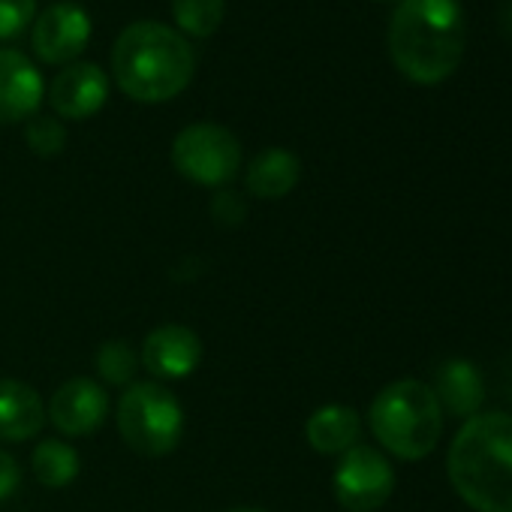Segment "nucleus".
<instances>
[{
	"label": "nucleus",
	"instance_id": "423d86ee",
	"mask_svg": "<svg viewBox=\"0 0 512 512\" xmlns=\"http://www.w3.org/2000/svg\"><path fill=\"white\" fill-rule=\"evenodd\" d=\"M172 166L199 187H223L241 169V145L220 124H190L172 142Z\"/></svg>",
	"mask_w": 512,
	"mask_h": 512
},
{
	"label": "nucleus",
	"instance_id": "412c9836",
	"mask_svg": "<svg viewBox=\"0 0 512 512\" xmlns=\"http://www.w3.org/2000/svg\"><path fill=\"white\" fill-rule=\"evenodd\" d=\"M37 0H0V40H16L34 25Z\"/></svg>",
	"mask_w": 512,
	"mask_h": 512
},
{
	"label": "nucleus",
	"instance_id": "9d476101",
	"mask_svg": "<svg viewBox=\"0 0 512 512\" xmlns=\"http://www.w3.org/2000/svg\"><path fill=\"white\" fill-rule=\"evenodd\" d=\"M109 100V76L88 61L67 64L49 88V103L58 118L85 121L94 118Z\"/></svg>",
	"mask_w": 512,
	"mask_h": 512
},
{
	"label": "nucleus",
	"instance_id": "f257e3e1",
	"mask_svg": "<svg viewBox=\"0 0 512 512\" xmlns=\"http://www.w3.org/2000/svg\"><path fill=\"white\" fill-rule=\"evenodd\" d=\"M467 46V22L458 0H401L389 22L395 70L416 85L446 82Z\"/></svg>",
	"mask_w": 512,
	"mask_h": 512
},
{
	"label": "nucleus",
	"instance_id": "f8f14e48",
	"mask_svg": "<svg viewBox=\"0 0 512 512\" xmlns=\"http://www.w3.org/2000/svg\"><path fill=\"white\" fill-rule=\"evenodd\" d=\"M46 97V82L28 55L0 49V124L31 121Z\"/></svg>",
	"mask_w": 512,
	"mask_h": 512
},
{
	"label": "nucleus",
	"instance_id": "39448f33",
	"mask_svg": "<svg viewBox=\"0 0 512 512\" xmlns=\"http://www.w3.org/2000/svg\"><path fill=\"white\" fill-rule=\"evenodd\" d=\"M121 440L145 455V458H163L169 455L184 434V410L181 401L166 389L163 383H130L118 401L115 413Z\"/></svg>",
	"mask_w": 512,
	"mask_h": 512
},
{
	"label": "nucleus",
	"instance_id": "6e6552de",
	"mask_svg": "<svg viewBox=\"0 0 512 512\" xmlns=\"http://www.w3.org/2000/svg\"><path fill=\"white\" fill-rule=\"evenodd\" d=\"M91 19L76 4H52L46 7L31 28V46L43 64L67 67L88 49Z\"/></svg>",
	"mask_w": 512,
	"mask_h": 512
},
{
	"label": "nucleus",
	"instance_id": "4468645a",
	"mask_svg": "<svg viewBox=\"0 0 512 512\" xmlns=\"http://www.w3.org/2000/svg\"><path fill=\"white\" fill-rule=\"evenodd\" d=\"M46 401L22 380H0V443H22L43 431Z\"/></svg>",
	"mask_w": 512,
	"mask_h": 512
},
{
	"label": "nucleus",
	"instance_id": "2eb2a0df",
	"mask_svg": "<svg viewBox=\"0 0 512 512\" xmlns=\"http://www.w3.org/2000/svg\"><path fill=\"white\" fill-rule=\"evenodd\" d=\"M302 178V163L287 148H266L244 169V187L256 199H284L296 190Z\"/></svg>",
	"mask_w": 512,
	"mask_h": 512
},
{
	"label": "nucleus",
	"instance_id": "a211bd4d",
	"mask_svg": "<svg viewBox=\"0 0 512 512\" xmlns=\"http://www.w3.org/2000/svg\"><path fill=\"white\" fill-rule=\"evenodd\" d=\"M226 13V0H172V19L178 25V34H187L193 40H208L220 25Z\"/></svg>",
	"mask_w": 512,
	"mask_h": 512
},
{
	"label": "nucleus",
	"instance_id": "b1692460",
	"mask_svg": "<svg viewBox=\"0 0 512 512\" xmlns=\"http://www.w3.org/2000/svg\"><path fill=\"white\" fill-rule=\"evenodd\" d=\"M503 31L512 37V0H509V7L503 10Z\"/></svg>",
	"mask_w": 512,
	"mask_h": 512
},
{
	"label": "nucleus",
	"instance_id": "393cba45",
	"mask_svg": "<svg viewBox=\"0 0 512 512\" xmlns=\"http://www.w3.org/2000/svg\"><path fill=\"white\" fill-rule=\"evenodd\" d=\"M226 512H266V509H256V506H235V509H226Z\"/></svg>",
	"mask_w": 512,
	"mask_h": 512
},
{
	"label": "nucleus",
	"instance_id": "f03ea898",
	"mask_svg": "<svg viewBox=\"0 0 512 512\" xmlns=\"http://www.w3.org/2000/svg\"><path fill=\"white\" fill-rule=\"evenodd\" d=\"M446 473L476 512H512V413H476L449 446Z\"/></svg>",
	"mask_w": 512,
	"mask_h": 512
},
{
	"label": "nucleus",
	"instance_id": "5701e85b",
	"mask_svg": "<svg viewBox=\"0 0 512 512\" xmlns=\"http://www.w3.org/2000/svg\"><path fill=\"white\" fill-rule=\"evenodd\" d=\"M19 482H22V467H19V461H16L7 449H0V500L13 497L16 488H19Z\"/></svg>",
	"mask_w": 512,
	"mask_h": 512
},
{
	"label": "nucleus",
	"instance_id": "4be33fe9",
	"mask_svg": "<svg viewBox=\"0 0 512 512\" xmlns=\"http://www.w3.org/2000/svg\"><path fill=\"white\" fill-rule=\"evenodd\" d=\"M211 214H214V220H217V223H223V226H235V223H241V220H244L247 205L241 202V196H238V193H232V190H220V193L211 199Z\"/></svg>",
	"mask_w": 512,
	"mask_h": 512
},
{
	"label": "nucleus",
	"instance_id": "7ed1b4c3",
	"mask_svg": "<svg viewBox=\"0 0 512 512\" xmlns=\"http://www.w3.org/2000/svg\"><path fill=\"white\" fill-rule=\"evenodd\" d=\"M112 76L136 103H166L196 76V55L184 34L160 22H136L112 49Z\"/></svg>",
	"mask_w": 512,
	"mask_h": 512
},
{
	"label": "nucleus",
	"instance_id": "1a4fd4ad",
	"mask_svg": "<svg viewBox=\"0 0 512 512\" xmlns=\"http://www.w3.org/2000/svg\"><path fill=\"white\" fill-rule=\"evenodd\" d=\"M109 416V395L91 377L61 383L46 404V419L67 437H91Z\"/></svg>",
	"mask_w": 512,
	"mask_h": 512
},
{
	"label": "nucleus",
	"instance_id": "9b49d317",
	"mask_svg": "<svg viewBox=\"0 0 512 512\" xmlns=\"http://www.w3.org/2000/svg\"><path fill=\"white\" fill-rule=\"evenodd\" d=\"M199 362H202L199 335L178 323L157 326L154 332H148L139 353V365L157 380H184L199 368Z\"/></svg>",
	"mask_w": 512,
	"mask_h": 512
},
{
	"label": "nucleus",
	"instance_id": "6ab92c4d",
	"mask_svg": "<svg viewBox=\"0 0 512 512\" xmlns=\"http://www.w3.org/2000/svg\"><path fill=\"white\" fill-rule=\"evenodd\" d=\"M97 371L109 386H130L139 365V353L127 344V341H106L97 350Z\"/></svg>",
	"mask_w": 512,
	"mask_h": 512
},
{
	"label": "nucleus",
	"instance_id": "aec40b11",
	"mask_svg": "<svg viewBox=\"0 0 512 512\" xmlns=\"http://www.w3.org/2000/svg\"><path fill=\"white\" fill-rule=\"evenodd\" d=\"M25 142L40 157H58L67 148V130L58 118L34 115L25 127Z\"/></svg>",
	"mask_w": 512,
	"mask_h": 512
},
{
	"label": "nucleus",
	"instance_id": "a878e982",
	"mask_svg": "<svg viewBox=\"0 0 512 512\" xmlns=\"http://www.w3.org/2000/svg\"><path fill=\"white\" fill-rule=\"evenodd\" d=\"M377 4H401V0H377Z\"/></svg>",
	"mask_w": 512,
	"mask_h": 512
},
{
	"label": "nucleus",
	"instance_id": "dca6fc26",
	"mask_svg": "<svg viewBox=\"0 0 512 512\" xmlns=\"http://www.w3.org/2000/svg\"><path fill=\"white\" fill-rule=\"evenodd\" d=\"M359 434H362V419L347 404H326L314 410L305 425V437L311 449H317L320 455H344L347 449L356 446Z\"/></svg>",
	"mask_w": 512,
	"mask_h": 512
},
{
	"label": "nucleus",
	"instance_id": "ddd939ff",
	"mask_svg": "<svg viewBox=\"0 0 512 512\" xmlns=\"http://www.w3.org/2000/svg\"><path fill=\"white\" fill-rule=\"evenodd\" d=\"M440 410H449L455 419H473L485 401V380L479 368L467 359H446L431 386Z\"/></svg>",
	"mask_w": 512,
	"mask_h": 512
},
{
	"label": "nucleus",
	"instance_id": "f3484780",
	"mask_svg": "<svg viewBox=\"0 0 512 512\" xmlns=\"http://www.w3.org/2000/svg\"><path fill=\"white\" fill-rule=\"evenodd\" d=\"M31 470L46 488H67L79 476V452L64 440H43L31 455Z\"/></svg>",
	"mask_w": 512,
	"mask_h": 512
},
{
	"label": "nucleus",
	"instance_id": "0eeeda50",
	"mask_svg": "<svg viewBox=\"0 0 512 512\" xmlns=\"http://www.w3.org/2000/svg\"><path fill=\"white\" fill-rule=\"evenodd\" d=\"M332 488L347 512H377L395 491V467L374 446L356 443L341 455Z\"/></svg>",
	"mask_w": 512,
	"mask_h": 512
},
{
	"label": "nucleus",
	"instance_id": "20e7f679",
	"mask_svg": "<svg viewBox=\"0 0 512 512\" xmlns=\"http://www.w3.org/2000/svg\"><path fill=\"white\" fill-rule=\"evenodd\" d=\"M374 437L401 461H419L434 452L443 434V410L431 386L419 380H395L377 392L368 410Z\"/></svg>",
	"mask_w": 512,
	"mask_h": 512
}]
</instances>
